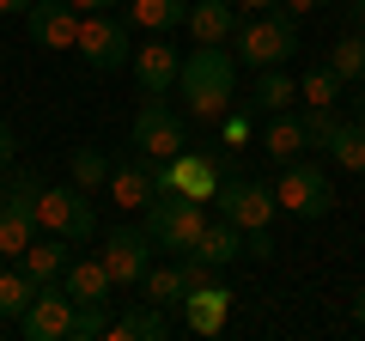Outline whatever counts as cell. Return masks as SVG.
Returning a JSON list of instances; mask_svg holds the SVG:
<instances>
[{
  "instance_id": "obj_1",
  "label": "cell",
  "mask_w": 365,
  "mask_h": 341,
  "mask_svg": "<svg viewBox=\"0 0 365 341\" xmlns=\"http://www.w3.org/2000/svg\"><path fill=\"white\" fill-rule=\"evenodd\" d=\"M182 104H189V116L195 122H220L225 110H232L237 98V55L232 43H195V55H182Z\"/></svg>"
},
{
  "instance_id": "obj_2",
  "label": "cell",
  "mask_w": 365,
  "mask_h": 341,
  "mask_svg": "<svg viewBox=\"0 0 365 341\" xmlns=\"http://www.w3.org/2000/svg\"><path fill=\"white\" fill-rule=\"evenodd\" d=\"M232 55L237 67H287L292 55H299V13H287V6H268V13H244L232 31Z\"/></svg>"
},
{
  "instance_id": "obj_3",
  "label": "cell",
  "mask_w": 365,
  "mask_h": 341,
  "mask_svg": "<svg viewBox=\"0 0 365 341\" xmlns=\"http://www.w3.org/2000/svg\"><path fill=\"white\" fill-rule=\"evenodd\" d=\"M140 225H146V238H153V250H170V256H189L195 250V238L207 232V201H195V195H158L153 208L140 213Z\"/></svg>"
},
{
  "instance_id": "obj_4",
  "label": "cell",
  "mask_w": 365,
  "mask_h": 341,
  "mask_svg": "<svg viewBox=\"0 0 365 341\" xmlns=\"http://www.w3.org/2000/svg\"><path fill=\"white\" fill-rule=\"evenodd\" d=\"M37 225H43V232H61L67 244H91V238H98L91 189H79V183H49V189H37Z\"/></svg>"
},
{
  "instance_id": "obj_5",
  "label": "cell",
  "mask_w": 365,
  "mask_h": 341,
  "mask_svg": "<svg viewBox=\"0 0 365 341\" xmlns=\"http://www.w3.org/2000/svg\"><path fill=\"white\" fill-rule=\"evenodd\" d=\"M73 49L86 55V67L98 73H116V67L134 61V25L122 13H79V37Z\"/></svg>"
},
{
  "instance_id": "obj_6",
  "label": "cell",
  "mask_w": 365,
  "mask_h": 341,
  "mask_svg": "<svg viewBox=\"0 0 365 341\" xmlns=\"http://www.w3.org/2000/svg\"><path fill=\"white\" fill-rule=\"evenodd\" d=\"M274 201H280V213H299V220H323L329 208H335V189H329V170L317 165V158H287L280 165V183H274Z\"/></svg>"
},
{
  "instance_id": "obj_7",
  "label": "cell",
  "mask_w": 365,
  "mask_h": 341,
  "mask_svg": "<svg viewBox=\"0 0 365 341\" xmlns=\"http://www.w3.org/2000/svg\"><path fill=\"white\" fill-rule=\"evenodd\" d=\"M37 189H43L37 177H13L6 195H0V256H6V263H19L31 250V238L43 232L37 225Z\"/></svg>"
},
{
  "instance_id": "obj_8",
  "label": "cell",
  "mask_w": 365,
  "mask_h": 341,
  "mask_svg": "<svg viewBox=\"0 0 365 341\" xmlns=\"http://www.w3.org/2000/svg\"><path fill=\"white\" fill-rule=\"evenodd\" d=\"M128 141H134V153H140V158H170V153L189 146V134H182V116L165 104V98H146V104L134 110Z\"/></svg>"
},
{
  "instance_id": "obj_9",
  "label": "cell",
  "mask_w": 365,
  "mask_h": 341,
  "mask_svg": "<svg viewBox=\"0 0 365 341\" xmlns=\"http://www.w3.org/2000/svg\"><path fill=\"white\" fill-rule=\"evenodd\" d=\"M220 183H225V170L213 165L207 153H170V158H158V189H170V195H195V201H213L220 195Z\"/></svg>"
},
{
  "instance_id": "obj_10",
  "label": "cell",
  "mask_w": 365,
  "mask_h": 341,
  "mask_svg": "<svg viewBox=\"0 0 365 341\" xmlns=\"http://www.w3.org/2000/svg\"><path fill=\"white\" fill-rule=\"evenodd\" d=\"M213 208L225 213V220L237 225V232H262V225L280 213V201H274L268 183H244V177H225L220 195H213Z\"/></svg>"
},
{
  "instance_id": "obj_11",
  "label": "cell",
  "mask_w": 365,
  "mask_h": 341,
  "mask_svg": "<svg viewBox=\"0 0 365 341\" xmlns=\"http://www.w3.org/2000/svg\"><path fill=\"white\" fill-rule=\"evenodd\" d=\"M67 323H73V299H67L61 280H43L37 299L25 305V317H19V335L25 341H67Z\"/></svg>"
},
{
  "instance_id": "obj_12",
  "label": "cell",
  "mask_w": 365,
  "mask_h": 341,
  "mask_svg": "<svg viewBox=\"0 0 365 341\" xmlns=\"http://www.w3.org/2000/svg\"><path fill=\"white\" fill-rule=\"evenodd\" d=\"M104 268L116 287H140V275L153 268V238H146V225H116V232H104Z\"/></svg>"
},
{
  "instance_id": "obj_13",
  "label": "cell",
  "mask_w": 365,
  "mask_h": 341,
  "mask_svg": "<svg viewBox=\"0 0 365 341\" xmlns=\"http://www.w3.org/2000/svg\"><path fill=\"white\" fill-rule=\"evenodd\" d=\"M25 37L37 43V49H73L79 6H73V0H31V6H25Z\"/></svg>"
},
{
  "instance_id": "obj_14",
  "label": "cell",
  "mask_w": 365,
  "mask_h": 341,
  "mask_svg": "<svg viewBox=\"0 0 365 341\" xmlns=\"http://www.w3.org/2000/svg\"><path fill=\"white\" fill-rule=\"evenodd\" d=\"M158 195H165V189H158V158H140V153H134L128 165L110 170V201H116L122 213H146Z\"/></svg>"
},
{
  "instance_id": "obj_15",
  "label": "cell",
  "mask_w": 365,
  "mask_h": 341,
  "mask_svg": "<svg viewBox=\"0 0 365 341\" xmlns=\"http://www.w3.org/2000/svg\"><path fill=\"white\" fill-rule=\"evenodd\" d=\"M134 79H140V92L146 98H165L170 86H177V73H182V49L170 37H153V43H140V49H134Z\"/></svg>"
},
{
  "instance_id": "obj_16",
  "label": "cell",
  "mask_w": 365,
  "mask_h": 341,
  "mask_svg": "<svg viewBox=\"0 0 365 341\" xmlns=\"http://www.w3.org/2000/svg\"><path fill=\"white\" fill-rule=\"evenodd\" d=\"M225 323H232V292H225L220 280H207V287H195L189 299H182V329H189V335L213 341Z\"/></svg>"
},
{
  "instance_id": "obj_17",
  "label": "cell",
  "mask_w": 365,
  "mask_h": 341,
  "mask_svg": "<svg viewBox=\"0 0 365 341\" xmlns=\"http://www.w3.org/2000/svg\"><path fill=\"white\" fill-rule=\"evenodd\" d=\"M61 287L73 305H110V292H116V280H110L104 256H73V263L61 268Z\"/></svg>"
},
{
  "instance_id": "obj_18",
  "label": "cell",
  "mask_w": 365,
  "mask_h": 341,
  "mask_svg": "<svg viewBox=\"0 0 365 341\" xmlns=\"http://www.w3.org/2000/svg\"><path fill=\"white\" fill-rule=\"evenodd\" d=\"M165 335H177V323H170V311L153 305V299H140L122 317H110V341H165Z\"/></svg>"
},
{
  "instance_id": "obj_19",
  "label": "cell",
  "mask_w": 365,
  "mask_h": 341,
  "mask_svg": "<svg viewBox=\"0 0 365 341\" xmlns=\"http://www.w3.org/2000/svg\"><path fill=\"white\" fill-rule=\"evenodd\" d=\"M237 19H244V13H237L232 0H189V19H182V25H189L195 43H232Z\"/></svg>"
},
{
  "instance_id": "obj_20",
  "label": "cell",
  "mask_w": 365,
  "mask_h": 341,
  "mask_svg": "<svg viewBox=\"0 0 365 341\" xmlns=\"http://www.w3.org/2000/svg\"><path fill=\"white\" fill-rule=\"evenodd\" d=\"M262 153H268L274 165H287V158L311 153V141H304V122H299V110H274V116H268V128H262Z\"/></svg>"
},
{
  "instance_id": "obj_21",
  "label": "cell",
  "mask_w": 365,
  "mask_h": 341,
  "mask_svg": "<svg viewBox=\"0 0 365 341\" xmlns=\"http://www.w3.org/2000/svg\"><path fill=\"white\" fill-rule=\"evenodd\" d=\"M73 263V244H67L61 232H43V238H31V250L19 256V268H25L31 280H61V268Z\"/></svg>"
},
{
  "instance_id": "obj_22",
  "label": "cell",
  "mask_w": 365,
  "mask_h": 341,
  "mask_svg": "<svg viewBox=\"0 0 365 341\" xmlns=\"http://www.w3.org/2000/svg\"><path fill=\"white\" fill-rule=\"evenodd\" d=\"M189 256H201L207 268H225V263H237V256H244V232L220 213V220H207V232L195 238V250H189Z\"/></svg>"
},
{
  "instance_id": "obj_23",
  "label": "cell",
  "mask_w": 365,
  "mask_h": 341,
  "mask_svg": "<svg viewBox=\"0 0 365 341\" xmlns=\"http://www.w3.org/2000/svg\"><path fill=\"white\" fill-rule=\"evenodd\" d=\"M140 299L165 305V311H182V299H189V280H182V263H153L140 275Z\"/></svg>"
},
{
  "instance_id": "obj_24",
  "label": "cell",
  "mask_w": 365,
  "mask_h": 341,
  "mask_svg": "<svg viewBox=\"0 0 365 341\" xmlns=\"http://www.w3.org/2000/svg\"><path fill=\"white\" fill-rule=\"evenodd\" d=\"M128 19L140 31H153V37H165V31H177L189 19V0H128Z\"/></svg>"
},
{
  "instance_id": "obj_25",
  "label": "cell",
  "mask_w": 365,
  "mask_h": 341,
  "mask_svg": "<svg viewBox=\"0 0 365 341\" xmlns=\"http://www.w3.org/2000/svg\"><path fill=\"white\" fill-rule=\"evenodd\" d=\"M329 158H335L341 170H353V177H365V122H335V134H329Z\"/></svg>"
},
{
  "instance_id": "obj_26",
  "label": "cell",
  "mask_w": 365,
  "mask_h": 341,
  "mask_svg": "<svg viewBox=\"0 0 365 341\" xmlns=\"http://www.w3.org/2000/svg\"><path fill=\"white\" fill-rule=\"evenodd\" d=\"M37 287H43V280H31L19 263L0 268V323H19V317H25V305L37 299Z\"/></svg>"
},
{
  "instance_id": "obj_27",
  "label": "cell",
  "mask_w": 365,
  "mask_h": 341,
  "mask_svg": "<svg viewBox=\"0 0 365 341\" xmlns=\"http://www.w3.org/2000/svg\"><path fill=\"white\" fill-rule=\"evenodd\" d=\"M110 158L98 153V146H73L67 153V183H79V189H110Z\"/></svg>"
},
{
  "instance_id": "obj_28",
  "label": "cell",
  "mask_w": 365,
  "mask_h": 341,
  "mask_svg": "<svg viewBox=\"0 0 365 341\" xmlns=\"http://www.w3.org/2000/svg\"><path fill=\"white\" fill-rule=\"evenodd\" d=\"M292 98H299V79L287 73V67H262V79H256V110H292Z\"/></svg>"
},
{
  "instance_id": "obj_29",
  "label": "cell",
  "mask_w": 365,
  "mask_h": 341,
  "mask_svg": "<svg viewBox=\"0 0 365 341\" xmlns=\"http://www.w3.org/2000/svg\"><path fill=\"white\" fill-rule=\"evenodd\" d=\"M329 67L341 73V86H359L365 79V31H347V37L329 49Z\"/></svg>"
},
{
  "instance_id": "obj_30",
  "label": "cell",
  "mask_w": 365,
  "mask_h": 341,
  "mask_svg": "<svg viewBox=\"0 0 365 341\" xmlns=\"http://www.w3.org/2000/svg\"><path fill=\"white\" fill-rule=\"evenodd\" d=\"M299 98H304V104H329V110H335L341 104V73H335V67H311V73H304L299 79Z\"/></svg>"
},
{
  "instance_id": "obj_31",
  "label": "cell",
  "mask_w": 365,
  "mask_h": 341,
  "mask_svg": "<svg viewBox=\"0 0 365 341\" xmlns=\"http://www.w3.org/2000/svg\"><path fill=\"white\" fill-rule=\"evenodd\" d=\"M299 110V122H304V141H311V153H329V134H335V110L329 104H292Z\"/></svg>"
},
{
  "instance_id": "obj_32",
  "label": "cell",
  "mask_w": 365,
  "mask_h": 341,
  "mask_svg": "<svg viewBox=\"0 0 365 341\" xmlns=\"http://www.w3.org/2000/svg\"><path fill=\"white\" fill-rule=\"evenodd\" d=\"M110 335V305H73L67 341H104Z\"/></svg>"
},
{
  "instance_id": "obj_33",
  "label": "cell",
  "mask_w": 365,
  "mask_h": 341,
  "mask_svg": "<svg viewBox=\"0 0 365 341\" xmlns=\"http://www.w3.org/2000/svg\"><path fill=\"white\" fill-rule=\"evenodd\" d=\"M220 141L225 146H250V141H256V122L237 116V110H225V116H220Z\"/></svg>"
},
{
  "instance_id": "obj_34",
  "label": "cell",
  "mask_w": 365,
  "mask_h": 341,
  "mask_svg": "<svg viewBox=\"0 0 365 341\" xmlns=\"http://www.w3.org/2000/svg\"><path fill=\"white\" fill-rule=\"evenodd\" d=\"M244 256H256V263H268V256H274V238H268V225H262V232H244Z\"/></svg>"
},
{
  "instance_id": "obj_35",
  "label": "cell",
  "mask_w": 365,
  "mask_h": 341,
  "mask_svg": "<svg viewBox=\"0 0 365 341\" xmlns=\"http://www.w3.org/2000/svg\"><path fill=\"white\" fill-rule=\"evenodd\" d=\"M13 158H19V134L0 122V165H13Z\"/></svg>"
},
{
  "instance_id": "obj_36",
  "label": "cell",
  "mask_w": 365,
  "mask_h": 341,
  "mask_svg": "<svg viewBox=\"0 0 365 341\" xmlns=\"http://www.w3.org/2000/svg\"><path fill=\"white\" fill-rule=\"evenodd\" d=\"M79 13H116V6H128V0H73Z\"/></svg>"
},
{
  "instance_id": "obj_37",
  "label": "cell",
  "mask_w": 365,
  "mask_h": 341,
  "mask_svg": "<svg viewBox=\"0 0 365 341\" xmlns=\"http://www.w3.org/2000/svg\"><path fill=\"white\" fill-rule=\"evenodd\" d=\"M237 13H268V6H280V0H232Z\"/></svg>"
},
{
  "instance_id": "obj_38",
  "label": "cell",
  "mask_w": 365,
  "mask_h": 341,
  "mask_svg": "<svg viewBox=\"0 0 365 341\" xmlns=\"http://www.w3.org/2000/svg\"><path fill=\"white\" fill-rule=\"evenodd\" d=\"M317 6H329V0H287V13H299V19H304V13H317Z\"/></svg>"
},
{
  "instance_id": "obj_39",
  "label": "cell",
  "mask_w": 365,
  "mask_h": 341,
  "mask_svg": "<svg viewBox=\"0 0 365 341\" xmlns=\"http://www.w3.org/2000/svg\"><path fill=\"white\" fill-rule=\"evenodd\" d=\"M347 25H353V31H365V0H353V6H347Z\"/></svg>"
},
{
  "instance_id": "obj_40",
  "label": "cell",
  "mask_w": 365,
  "mask_h": 341,
  "mask_svg": "<svg viewBox=\"0 0 365 341\" xmlns=\"http://www.w3.org/2000/svg\"><path fill=\"white\" fill-rule=\"evenodd\" d=\"M25 6H31V0H0V19H6V13H25Z\"/></svg>"
},
{
  "instance_id": "obj_41",
  "label": "cell",
  "mask_w": 365,
  "mask_h": 341,
  "mask_svg": "<svg viewBox=\"0 0 365 341\" xmlns=\"http://www.w3.org/2000/svg\"><path fill=\"white\" fill-rule=\"evenodd\" d=\"M353 323L365 329V292H359V299H353Z\"/></svg>"
},
{
  "instance_id": "obj_42",
  "label": "cell",
  "mask_w": 365,
  "mask_h": 341,
  "mask_svg": "<svg viewBox=\"0 0 365 341\" xmlns=\"http://www.w3.org/2000/svg\"><path fill=\"white\" fill-rule=\"evenodd\" d=\"M353 116H359V122H365V92H359V98H353Z\"/></svg>"
},
{
  "instance_id": "obj_43",
  "label": "cell",
  "mask_w": 365,
  "mask_h": 341,
  "mask_svg": "<svg viewBox=\"0 0 365 341\" xmlns=\"http://www.w3.org/2000/svg\"><path fill=\"white\" fill-rule=\"evenodd\" d=\"M0 195H6V177H0Z\"/></svg>"
}]
</instances>
